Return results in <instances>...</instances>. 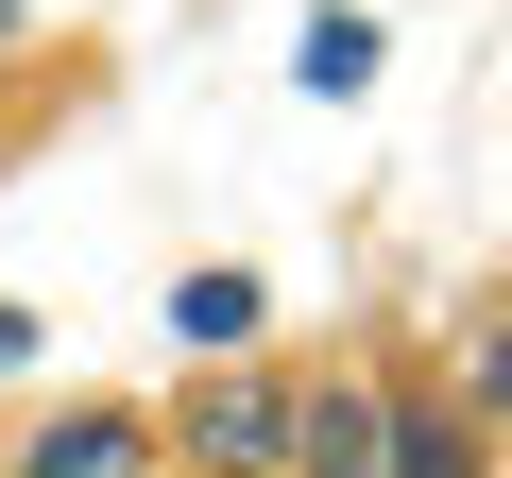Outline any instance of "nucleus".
Here are the masks:
<instances>
[{"label": "nucleus", "instance_id": "f257e3e1", "mask_svg": "<svg viewBox=\"0 0 512 478\" xmlns=\"http://www.w3.org/2000/svg\"><path fill=\"white\" fill-rule=\"evenodd\" d=\"M188 461H205V478H291V393H274V376H205Z\"/></svg>", "mask_w": 512, "mask_h": 478}, {"label": "nucleus", "instance_id": "f03ea898", "mask_svg": "<svg viewBox=\"0 0 512 478\" xmlns=\"http://www.w3.org/2000/svg\"><path fill=\"white\" fill-rule=\"evenodd\" d=\"M393 461V393H291V478H376Z\"/></svg>", "mask_w": 512, "mask_h": 478}, {"label": "nucleus", "instance_id": "7ed1b4c3", "mask_svg": "<svg viewBox=\"0 0 512 478\" xmlns=\"http://www.w3.org/2000/svg\"><path fill=\"white\" fill-rule=\"evenodd\" d=\"M18 478H137V427H120V410H52V427L18 444Z\"/></svg>", "mask_w": 512, "mask_h": 478}, {"label": "nucleus", "instance_id": "20e7f679", "mask_svg": "<svg viewBox=\"0 0 512 478\" xmlns=\"http://www.w3.org/2000/svg\"><path fill=\"white\" fill-rule=\"evenodd\" d=\"M171 342H205V359L256 342V274H188V291H171Z\"/></svg>", "mask_w": 512, "mask_h": 478}, {"label": "nucleus", "instance_id": "39448f33", "mask_svg": "<svg viewBox=\"0 0 512 478\" xmlns=\"http://www.w3.org/2000/svg\"><path fill=\"white\" fill-rule=\"evenodd\" d=\"M376 478H478L461 410H410V393H393V461H376Z\"/></svg>", "mask_w": 512, "mask_h": 478}, {"label": "nucleus", "instance_id": "423d86ee", "mask_svg": "<svg viewBox=\"0 0 512 478\" xmlns=\"http://www.w3.org/2000/svg\"><path fill=\"white\" fill-rule=\"evenodd\" d=\"M308 86H325V103L376 86V18H308Z\"/></svg>", "mask_w": 512, "mask_h": 478}, {"label": "nucleus", "instance_id": "0eeeda50", "mask_svg": "<svg viewBox=\"0 0 512 478\" xmlns=\"http://www.w3.org/2000/svg\"><path fill=\"white\" fill-rule=\"evenodd\" d=\"M18 359H35V325H18V308H0V376H18Z\"/></svg>", "mask_w": 512, "mask_h": 478}]
</instances>
